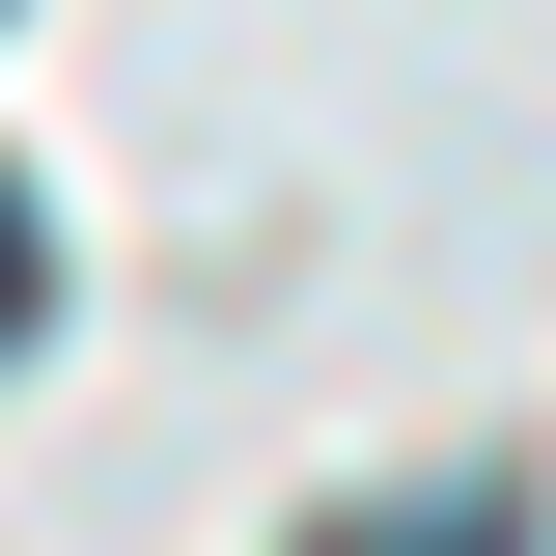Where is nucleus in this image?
<instances>
[{
    "label": "nucleus",
    "instance_id": "1",
    "mask_svg": "<svg viewBox=\"0 0 556 556\" xmlns=\"http://www.w3.org/2000/svg\"><path fill=\"white\" fill-rule=\"evenodd\" d=\"M306 556H529V501H362V529H306Z\"/></svg>",
    "mask_w": 556,
    "mask_h": 556
},
{
    "label": "nucleus",
    "instance_id": "2",
    "mask_svg": "<svg viewBox=\"0 0 556 556\" xmlns=\"http://www.w3.org/2000/svg\"><path fill=\"white\" fill-rule=\"evenodd\" d=\"M56 334V223H28V167H0V362Z\"/></svg>",
    "mask_w": 556,
    "mask_h": 556
}]
</instances>
